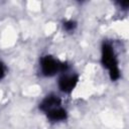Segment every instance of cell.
<instances>
[{
  "label": "cell",
  "mask_w": 129,
  "mask_h": 129,
  "mask_svg": "<svg viewBox=\"0 0 129 129\" xmlns=\"http://www.w3.org/2000/svg\"><path fill=\"white\" fill-rule=\"evenodd\" d=\"M101 60L103 66L109 71V75L112 81H116L120 78V70L118 67V60L112 45L105 42L102 46V56Z\"/></svg>",
  "instance_id": "1"
},
{
  "label": "cell",
  "mask_w": 129,
  "mask_h": 129,
  "mask_svg": "<svg viewBox=\"0 0 129 129\" xmlns=\"http://www.w3.org/2000/svg\"><path fill=\"white\" fill-rule=\"evenodd\" d=\"M69 69L67 62L60 61L51 55H45L40 59V70L43 76L52 77L57 73H64Z\"/></svg>",
  "instance_id": "2"
},
{
  "label": "cell",
  "mask_w": 129,
  "mask_h": 129,
  "mask_svg": "<svg viewBox=\"0 0 129 129\" xmlns=\"http://www.w3.org/2000/svg\"><path fill=\"white\" fill-rule=\"evenodd\" d=\"M79 82V77L77 75H63L58 80V88L63 93H71L76 88Z\"/></svg>",
  "instance_id": "3"
},
{
  "label": "cell",
  "mask_w": 129,
  "mask_h": 129,
  "mask_svg": "<svg viewBox=\"0 0 129 129\" xmlns=\"http://www.w3.org/2000/svg\"><path fill=\"white\" fill-rule=\"evenodd\" d=\"M61 107V100L58 96L56 95H48L46 96L42 102L39 104V109L44 112L45 114H47L48 112L54 110V109H57Z\"/></svg>",
  "instance_id": "4"
},
{
  "label": "cell",
  "mask_w": 129,
  "mask_h": 129,
  "mask_svg": "<svg viewBox=\"0 0 129 129\" xmlns=\"http://www.w3.org/2000/svg\"><path fill=\"white\" fill-rule=\"evenodd\" d=\"M46 115H47L48 119H50L51 121H62V120L67 119L68 113L62 107H59L57 109H54V110L48 112Z\"/></svg>",
  "instance_id": "5"
},
{
  "label": "cell",
  "mask_w": 129,
  "mask_h": 129,
  "mask_svg": "<svg viewBox=\"0 0 129 129\" xmlns=\"http://www.w3.org/2000/svg\"><path fill=\"white\" fill-rule=\"evenodd\" d=\"M76 27H77V23L74 20H68V21L63 22V28L67 31H73Z\"/></svg>",
  "instance_id": "6"
},
{
  "label": "cell",
  "mask_w": 129,
  "mask_h": 129,
  "mask_svg": "<svg viewBox=\"0 0 129 129\" xmlns=\"http://www.w3.org/2000/svg\"><path fill=\"white\" fill-rule=\"evenodd\" d=\"M5 76V66L2 61H0V80H2Z\"/></svg>",
  "instance_id": "7"
}]
</instances>
